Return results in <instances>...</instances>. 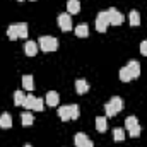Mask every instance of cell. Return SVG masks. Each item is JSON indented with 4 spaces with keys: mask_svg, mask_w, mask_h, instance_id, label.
Here are the masks:
<instances>
[{
    "mask_svg": "<svg viewBox=\"0 0 147 147\" xmlns=\"http://www.w3.org/2000/svg\"><path fill=\"white\" fill-rule=\"evenodd\" d=\"M110 26V17H108V10H101L98 16H96V29L99 33H106Z\"/></svg>",
    "mask_w": 147,
    "mask_h": 147,
    "instance_id": "3",
    "label": "cell"
},
{
    "mask_svg": "<svg viewBox=\"0 0 147 147\" xmlns=\"http://www.w3.org/2000/svg\"><path fill=\"white\" fill-rule=\"evenodd\" d=\"M79 115H80V108H79V105H70V116H72V120H77Z\"/></svg>",
    "mask_w": 147,
    "mask_h": 147,
    "instance_id": "26",
    "label": "cell"
},
{
    "mask_svg": "<svg viewBox=\"0 0 147 147\" xmlns=\"http://www.w3.org/2000/svg\"><path fill=\"white\" fill-rule=\"evenodd\" d=\"M58 116H60L62 121L72 120V116H70V106H60V108H58Z\"/></svg>",
    "mask_w": 147,
    "mask_h": 147,
    "instance_id": "16",
    "label": "cell"
},
{
    "mask_svg": "<svg viewBox=\"0 0 147 147\" xmlns=\"http://www.w3.org/2000/svg\"><path fill=\"white\" fill-rule=\"evenodd\" d=\"M96 130L101 132V134L108 130V120H106L105 116H98V118H96Z\"/></svg>",
    "mask_w": 147,
    "mask_h": 147,
    "instance_id": "14",
    "label": "cell"
},
{
    "mask_svg": "<svg viewBox=\"0 0 147 147\" xmlns=\"http://www.w3.org/2000/svg\"><path fill=\"white\" fill-rule=\"evenodd\" d=\"M139 125V120H137V116H128L127 120H125V127L130 130V128H134V127H137Z\"/></svg>",
    "mask_w": 147,
    "mask_h": 147,
    "instance_id": "24",
    "label": "cell"
},
{
    "mask_svg": "<svg viewBox=\"0 0 147 147\" xmlns=\"http://www.w3.org/2000/svg\"><path fill=\"white\" fill-rule=\"evenodd\" d=\"M12 127V116L9 113H2L0 115V128H10Z\"/></svg>",
    "mask_w": 147,
    "mask_h": 147,
    "instance_id": "12",
    "label": "cell"
},
{
    "mask_svg": "<svg viewBox=\"0 0 147 147\" xmlns=\"http://www.w3.org/2000/svg\"><path fill=\"white\" fill-rule=\"evenodd\" d=\"M74 33H75V36H79V38H87L89 36V26L87 24H79V26H75Z\"/></svg>",
    "mask_w": 147,
    "mask_h": 147,
    "instance_id": "11",
    "label": "cell"
},
{
    "mask_svg": "<svg viewBox=\"0 0 147 147\" xmlns=\"http://www.w3.org/2000/svg\"><path fill=\"white\" fill-rule=\"evenodd\" d=\"M45 101H46V105H48V106H57V105H58V101H60V96H58V92L50 91V92L46 94Z\"/></svg>",
    "mask_w": 147,
    "mask_h": 147,
    "instance_id": "9",
    "label": "cell"
},
{
    "mask_svg": "<svg viewBox=\"0 0 147 147\" xmlns=\"http://www.w3.org/2000/svg\"><path fill=\"white\" fill-rule=\"evenodd\" d=\"M58 26H60V29L65 31V33L72 29V19H70V14H69V12L58 16Z\"/></svg>",
    "mask_w": 147,
    "mask_h": 147,
    "instance_id": "6",
    "label": "cell"
},
{
    "mask_svg": "<svg viewBox=\"0 0 147 147\" xmlns=\"http://www.w3.org/2000/svg\"><path fill=\"white\" fill-rule=\"evenodd\" d=\"M17 31H19V38H28V34H29V31H28V24H26V22L17 24Z\"/></svg>",
    "mask_w": 147,
    "mask_h": 147,
    "instance_id": "23",
    "label": "cell"
},
{
    "mask_svg": "<svg viewBox=\"0 0 147 147\" xmlns=\"http://www.w3.org/2000/svg\"><path fill=\"white\" fill-rule=\"evenodd\" d=\"M125 67L128 69V72L132 74V79H137V77L140 75V65H139L137 60H130L128 65H125Z\"/></svg>",
    "mask_w": 147,
    "mask_h": 147,
    "instance_id": "7",
    "label": "cell"
},
{
    "mask_svg": "<svg viewBox=\"0 0 147 147\" xmlns=\"http://www.w3.org/2000/svg\"><path fill=\"white\" fill-rule=\"evenodd\" d=\"M22 87L26 91H33L34 89V79H33V75H24L22 77Z\"/></svg>",
    "mask_w": 147,
    "mask_h": 147,
    "instance_id": "18",
    "label": "cell"
},
{
    "mask_svg": "<svg viewBox=\"0 0 147 147\" xmlns=\"http://www.w3.org/2000/svg\"><path fill=\"white\" fill-rule=\"evenodd\" d=\"M74 144H75V147H94V144L91 142V139L86 134H82V132L74 135Z\"/></svg>",
    "mask_w": 147,
    "mask_h": 147,
    "instance_id": "5",
    "label": "cell"
},
{
    "mask_svg": "<svg viewBox=\"0 0 147 147\" xmlns=\"http://www.w3.org/2000/svg\"><path fill=\"white\" fill-rule=\"evenodd\" d=\"M38 48H39V46H38L36 41H28V43L24 45V51H26L28 57H34L38 53Z\"/></svg>",
    "mask_w": 147,
    "mask_h": 147,
    "instance_id": "10",
    "label": "cell"
},
{
    "mask_svg": "<svg viewBox=\"0 0 147 147\" xmlns=\"http://www.w3.org/2000/svg\"><path fill=\"white\" fill-rule=\"evenodd\" d=\"M140 53H142L144 57H147V39L140 43Z\"/></svg>",
    "mask_w": 147,
    "mask_h": 147,
    "instance_id": "29",
    "label": "cell"
},
{
    "mask_svg": "<svg viewBox=\"0 0 147 147\" xmlns=\"http://www.w3.org/2000/svg\"><path fill=\"white\" fill-rule=\"evenodd\" d=\"M128 22H130V26H139L140 24V14L137 12V10H130V14H128Z\"/></svg>",
    "mask_w": 147,
    "mask_h": 147,
    "instance_id": "17",
    "label": "cell"
},
{
    "mask_svg": "<svg viewBox=\"0 0 147 147\" xmlns=\"http://www.w3.org/2000/svg\"><path fill=\"white\" fill-rule=\"evenodd\" d=\"M7 36H9V39H17L19 38V31H17V24H10L9 28H7Z\"/></svg>",
    "mask_w": 147,
    "mask_h": 147,
    "instance_id": "19",
    "label": "cell"
},
{
    "mask_svg": "<svg viewBox=\"0 0 147 147\" xmlns=\"http://www.w3.org/2000/svg\"><path fill=\"white\" fill-rule=\"evenodd\" d=\"M19 2H22V0H19Z\"/></svg>",
    "mask_w": 147,
    "mask_h": 147,
    "instance_id": "31",
    "label": "cell"
},
{
    "mask_svg": "<svg viewBox=\"0 0 147 147\" xmlns=\"http://www.w3.org/2000/svg\"><path fill=\"white\" fill-rule=\"evenodd\" d=\"M31 2H34V0H31Z\"/></svg>",
    "mask_w": 147,
    "mask_h": 147,
    "instance_id": "32",
    "label": "cell"
},
{
    "mask_svg": "<svg viewBox=\"0 0 147 147\" xmlns=\"http://www.w3.org/2000/svg\"><path fill=\"white\" fill-rule=\"evenodd\" d=\"M21 121H22V125L24 127H28V125H33L34 123V115L31 113V111H24L22 115H21Z\"/></svg>",
    "mask_w": 147,
    "mask_h": 147,
    "instance_id": "15",
    "label": "cell"
},
{
    "mask_svg": "<svg viewBox=\"0 0 147 147\" xmlns=\"http://www.w3.org/2000/svg\"><path fill=\"white\" fill-rule=\"evenodd\" d=\"M24 99H26V96H24L22 91H16L14 92V105L16 106H22L24 105Z\"/></svg>",
    "mask_w": 147,
    "mask_h": 147,
    "instance_id": "20",
    "label": "cell"
},
{
    "mask_svg": "<svg viewBox=\"0 0 147 147\" xmlns=\"http://www.w3.org/2000/svg\"><path fill=\"white\" fill-rule=\"evenodd\" d=\"M24 147H33V146H24Z\"/></svg>",
    "mask_w": 147,
    "mask_h": 147,
    "instance_id": "30",
    "label": "cell"
},
{
    "mask_svg": "<svg viewBox=\"0 0 147 147\" xmlns=\"http://www.w3.org/2000/svg\"><path fill=\"white\" fill-rule=\"evenodd\" d=\"M43 106H45V99L36 98V99H34V105H33V110L34 111H41L43 110Z\"/></svg>",
    "mask_w": 147,
    "mask_h": 147,
    "instance_id": "27",
    "label": "cell"
},
{
    "mask_svg": "<svg viewBox=\"0 0 147 147\" xmlns=\"http://www.w3.org/2000/svg\"><path fill=\"white\" fill-rule=\"evenodd\" d=\"M67 10H69V14H79L80 12V2L79 0H67Z\"/></svg>",
    "mask_w": 147,
    "mask_h": 147,
    "instance_id": "13",
    "label": "cell"
},
{
    "mask_svg": "<svg viewBox=\"0 0 147 147\" xmlns=\"http://www.w3.org/2000/svg\"><path fill=\"white\" fill-rule=\"evenodd\" d=\"M121 110H123V99L120 96H113L110 101L105 105V111H106L108 116H115L116 113H120Z\"/></svg>",
    "mask_w": 147,
    "mask_h": 147,
    "instance_id": "1",
    "label": "cell"
},
{
    "mask_svg": "<svg viewBox=\"0 0 147 147\" xmlns=\"http://www.w3.org/2000/svg\"><path fill=\"white\" fill-rule=\"evenodd\" d=\"M38 46L43 51H55L58 48V41H57V38H53V36H41L38 39Z\"/></svg>",
    "mask_w": 147,
    "mask_h": 147,
    "instance_id": "2",
    "label": "cell"
},
{
    "mask_svg": "<svg viewBox=\"0 0 147 147\" xmlns=\"http://www.w3.org/2000/svg\"><path fill=\"white\" fill-rule=\"evenodd\" d=\"M140 132H142V128H140V125H137V127H134V128H130V130H128V135L135 139V137H139V135H140Z\"/></svg>",
    "mask_w": 147,
    "mask_h": 147,
    "instance_id": "28",
    "label": "cell"
},
{
    "mask_svg": "<svg viewBox=\"0 0 147 147\" xmlns=\"http://www.w3.org/2000/svg\"><path fill=\"white\" fill-rule=\"evenodd\" d=\"M75 91H77V94H86V92L89 91V84H87V80H84V79H77V80H75Z\"/></svg>",
    "mask_w": 147,
    "mask_h": 147,
    "instance_id": "8",
    "label": "cell"
},
{
    "mask_svg": "<svg viewBox=\"0 0 147 147\" xmlns=\"http://www.w3.org/2000/svg\"><path fill=\"white\" fill-rule=\"evenodd\" d=\"M113 140L123 142V140H125V130H123V128H115V130H113Z\"/></svg>",
    "mask_w": 147,
    "mask_h": 147,
    "instance_id": "21",
    "label": "cell"
},
{
    "mask_svg": "<svg viewBox=\"0 0 147 147\" xmlns=\"http://www.w3.org/2000/svg\"><path fill=\"white\" fill-rule=\"evenodd\" d=\"M108 17H110V24H113V26H120L125 21V16L118 9H115V7L108 9Z\"/></svg>",
    "mask_w": 147,
    "mask_h": 147,
    "instance_id": "4",
    "label": "cell"
},
{
    "mask_svg": "<svg viewBox=\"0 0 147 147\" xmlns=\"http://www.w3.org/2000/svg\"><path fill=\"white\" fill-rule=\"evenodd\" d=\"M120 80H121V82H130V80H132V74L128 72L127 67H121V69H120Z\"/></svg>",
    "mask_w": 147,
    "mask_h": 147,
    "instance_id": "22",
    "label": "cell"
},
{
    "mask_svg": "<svg viewBox=\"0 0 147 147\" xmlns=\"http://www.w3.org/2000/svg\"><path fill=\"white\" fill-rule=\"evenodd\" d=\"M34 99H36V98H34L33 94H29V96H26V99H24V105H22V106H24L26 110H33V105H34Z\"/></svg>",
    "mask_w": 147,
    "mask_h": 147,
    "instance_id": "25",
    "label": "cell"
}]
</instances>
